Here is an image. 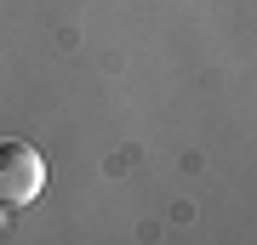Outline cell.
<instances>
[{
  "label": "cell",
  "mask_w": 257,
  "mask_h": 245,
  "mask_svg": "<svg viewBox=\"0 0 257 245\" xmlns=\"http://www.w3.org/2000/svg\"><path fill=\"white\" fill-rule=\"evenodd\" d=\"M40 188H46V160H40V148L6 137V143H0V211L29 205Z\"/></svg>",
  "instance_id": "cell-1"
}]
</instances>
